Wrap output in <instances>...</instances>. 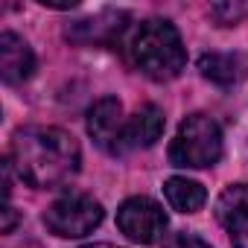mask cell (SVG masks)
Returning <instances> with one entry per match:
<instances>
[{
	"label": "cell",
	"instance_id": "6da1fadb",
	"mask_svg": "<svg viewBox=\"0 0 248 248\" xmlns=\"http://www.w3.org/2000/svg\"><path fill=\"white\" fill-rule=\"evenodd\" d=\"M79 143L64 129L27 126L12 138V164L35 190H53L67 184L79 170Z\"/></svg>",
	"mask_w": 248,
	"mask_h": 248
},
{
	"label": "cell",
	"instance_id": "7a4b0ae2",
	"mask_svg": "<svg viewBox=\"0 0 248 248\" xmlns=\"http://www.w3.org/2000/svg\"><path fill=\"white\" fill-rule=\"evenodd\" d=\"M123 53L135 70H140L155 82L175 79L187 64V50L181 44L178 30L161 18H149L138 24L129 32V38L123 41Z\"/></svg>",
	"mask_w": 248,
	"mask_h": 248
},
{
	"label": "cell",
	"instance_id": "3957f363",
	"mask_svg": "<svg viewBox=\"0 0 248 248\" xmlns=\"http://www.w3.org/2000/svg\"><path fill=\"white\" fill-rule=\"evenodd\" d=\"M219 158H222V129H219V123L210 120L207 114H190L178 126V135L170 146L172 167L204 170V167H213Z\"/></svg>",
	"mask_w": 248,
	"mask_h": 248
},
{
	"label": "cell",
	"instance_id": "277c9868",
	"mask_svg": "<svg viewBox=\"0 0 248 248\" xmlns=\"http://www.w3.org/2000/svg\"><path fill=\"white\" fill-rule=\"evenodd\" d=\"M99 222H102V204L85 193H64L44 213V225L50 228V233L67 239L88 236Z\"/></svg>",
	"mask_w": 248,
	"mask_h": 248
},
{
	"label": "cell",
	"instance_id": "5b68a950",
	"mask_svg": "<svg viewBox=\"0 0 248 248\" xmlns=\"http://www.w3.org/2000/svg\"><path fill=\"white\" fill-rule=\"evenodd\" d=\"M117 228L126 233L129 239H135V242L152 245L167 231V213H164V207L155 199L135 196V199H126V202L120 204V210H117Z\"/></svg>",
	"mask_w": 248,
	"mask_h": 248
},
{
	"label": "cell",
	"instance_id": "8992f818",
	"mask_svg": "<svg viewBox=\"0 0 248 248\" xmlns=\"http://www.w3.org/2000/svg\"><path fill=\"white\" fill-rule=\"evenodd\" d=\"M88 132L99 149L108 155H126V120H123V102L114 96H102L88 111Z\"/></svg>",
	"mask_w": 248,
	"mask_h": 248
},
{
	"label": "cell",
	"instance_id": "52a82bcc",
	"mask_svg": "<svg viewBox=\"0 0 248 248\" xmlns=\"http://www.w3.org/2000/svg\"><path fill=\"white\" fill-rule=\"evenodd\" d=\"M216 219L231 233L233 248H248V184H231L216 199Z\"/></svg>",
	"mask_w": 248,
	"mask_h": 248
},
{
	"label": "cell",
	"instance_id": "ba28073f",
	"mask_svg": "<svg viewBox=\"0 0 248 248\" xmlns=\"http://www.w3.org/2000/svg\"><path fill=\"white\" fill-rule=\"evenodd\" d=\"M126 32V12H102L96 18H85L67 27V38L76 44H111Z\"/></svg>",
	"mask_w": 248,
	"mask_h": 248
},
{
	"label": "cell",
	"instance_id": "9c48e42d",
	"mask_svg": "<svg viewBox=\"0 0 248 248\" xmlns=\"http://www.w3.org/2000/svg\"><path fill=\"white\" fill-rule=\"evenodd\" d=\"M32 70H35V56L30 44L15 32H3L0 35V76H3V82L21 85L32 76Z\"/></svg>",
	"mask_w": 248,
	"mask_h": 248
},
{
	"label": "cell",
	"instance_id": "30bf717a",
	"mask_svg": "<svg viewBox=\"0 0 248 248\" xmlns=\"http://www.w3.org/2000/svg\"><path fill=\"white\" fill-rule=\"evenodd\" d=\"M199 70L204 79H210L222 88H231L248 76V62L239 53H204L199 59Z\"/></svg>",
	"mask_w": 248,
	"mask_h": 248
},
{
	"label": "cell",
	"instance_id": "8fae6325",
	"mask_svg": "<svg viewBox=\"0 0 248 248\" xmlns=\"http://www.w3.org/2000/svg\"><path fill=\"white\" fill-rule=\"evenodd\" d=\"M164 135V111L158 105H143L132 120H126V152L146 149Z\"/></svg>",
	"mask_w": 248,
	"mask_h": 248
},
{
	"label": "cell",
	"instance_id": "7c38bea8",
	"mask_svg": "<svg viewBox=\"0 0 248 248\" xmlns=\"http://www.w3.org/2000/svg\"><path fill=\"white\" fill-rule=\"evenodd\" d=\"M164 193H167V202L178 213H196L207 199V193H204V187L199 181H190V178H181V175L170 178L164 184Z\"/></svg>",
	"mask_w": 248,
	"mask_h": 248
},
{
	"label": "cell",
	"instance_id": "4fadbf2b",
	"mask_svg": "<svg viewBox=\"0 0 248 248\" xmlns=\"http://www.w3.org/2000/svg\"><path fill=\"white\" fill-rule=\"evenodd\" d=\"M248 9L242 6V3H216V6H210V15L222 24V27H231V24H236L242 15H245Z\"/></svg>",
	"mask_w": 248,
	"mask_h": 248
},
{
	"label": "cell",
	"instance_id": "5bb4252c",
	"mask_svg": "<svg viewBox=\"0 0 248 248\" xmlns=\"http://www.w3.org/2000/svg\"><path fill=\"white\" fill-rule=\"evenodd\" d=\"M164 248H210L204 239H199L196 233H184V231H178V233H170L167 239H164Z\"/></svg>",
	"mask_w": 248,
	"mask_h": 248
},
{
	"label": "cell",
	"instance_id": "9a60e30c",
	"mask_svg": "<svg viewBox=\"0 0 248 248\" xmlns=\"http://www.w3.org/2000/svg\"><path fill=\"white\" fill-rule=\"evenodd\" d=\"M15 222H18V213H15L12 204H6V207H3V225H0V228H3V233H12Z\"/></svg>",
	"mask_w": 248,
	"mask_h": 248
},
{
	"label": "cell",
	"instance_id": "2e32d148",
	"mask_svg": "<svg viewBox=\"0 0 248 248\" xmlns=\"http://www.w3.org/2000/svg\"><path fill=\"white\" fill-rule=\"evenodd\" d=\"M85 248H120V245H105V242H99V245H85Z\"/></svg>",
	"mask_w": 248,
	"mask_h": 248
}]
</instances>
